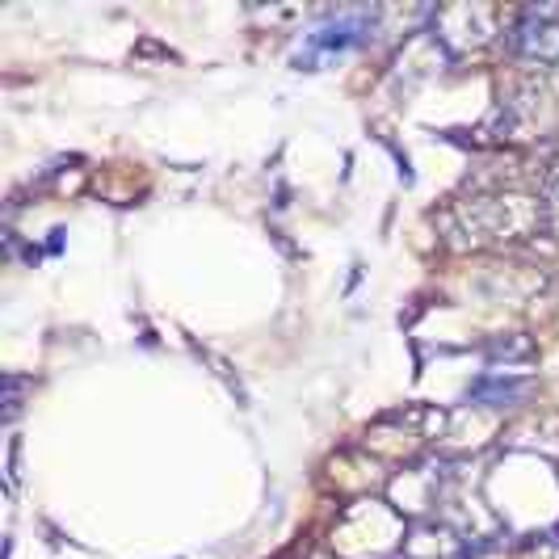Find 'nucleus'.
Wrapping results in <instances>:
<instances>
[{
    "mask_svg": "<svg viewBox=\"0 0 559 559\" xmlns=\"http://www.w3.org/2000/svg\"><path fill=\"white\" fill-rule=\"evenodd\" d=\"M501 38L534 72H559V4H531L509 13Z\"/></svg>",
    "mask_w": 559,
    "mask_h": 559,
    "instance_id": "7ed1b4c3",
    "label": "nucleus"
},
{
    "mask_svg": "<svg viewBox=\"0 0 559 559\" xmlns=\"http://www.w3.org/2000/svg\"><path fill=\"white\" fill-rule=\"evenodd\" d=\"M504 26L497 22V9L484 4H454V9H438L433 13V38L463 56V51H484L492 38H501Z\"/></svg>",
    "mask_w": 559,
    "mask_h": 559,
    "instance_id": "20e7f679",
    "label": "nucleus"
},
{
    "mask_svg": "<svg viewBox=\"0 0 559 559\" xmlns=\"http://www.w3.org/2000/svg\"><path fill=\"white\" fill-rule=\"evenodd\" d=\"M404 543H408L404 513L379 497L345 504L333 526V559H400Z\"/></svg>",
    "mask_w": 559,
    "mask_h": 559,
    "instance_id": "f03ea898",
    "label": "nucleus"
},
{
    "mask_svg": "<svg viewBox=\"0 0 559 559\" xmlns=\"http://www.w3.org/2000/svg\"><path fill=\"white\" fill-rule=\"evenodd\" d=\"M488 354H492V358H504V362H509V358H531L534 345L522 333H509V341H504V336H497V341L488 345Z\"/></svg>",
    "mask_w": 559,
    "mask_h": 559,
    "instance_id": "423d86ee",
    "label": "nucleus"
},
{
    "mask_svg": "<svg viewBox=\"0 0 559 559\" xmlns=\"http://www.w3.org/2000/svg\"><path fill=\"white\" fill-rule=\"evenodd\" d=\"M531 395V379H518L513 370H492V374H484L476 388L467 392V400L476 404V408H513V404H522Z\"/></svg>",
    "mask_w": 559,
    "mask_h": 559,
    "instance_id": "39448f33",
    "label": "nucleus"
},
{
    "mask_svg": "<svg viewBox=\"0 0 559 559\" xmlns=\"http://www.w3.org/2000/svg\"><path fill=\"white\" fill-rule=\"evenodd\" d=\"M433 224L450 249H513L547 231V198L531 190H476L472 198L447 202Z\"/></svg>",
    "mask_w": 559,
    "mask_h": 559,
    "instance_id": "f257e3e1",
    "label": "nucleus"
},
{
    "mask_svg": "<svg viewBox=\"0 0 559 559\" xmlns=\"http://www.w3.org/2000/svg\"><path fill=\"white\" fill-rule=\"evenodd\" d=\"M543 198H547V231L559 236V168L543 177Z\"/></svg>",
    "mask_w": 559,
    "mask_h": 559,
    "instance_id": "0eeeda50",
    "label": "nucleus"
}]
</instances>
